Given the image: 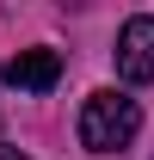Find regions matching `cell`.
<instances>
[{"label":"cell","mask_w":154,"mask_h":160,"mask_svg":"<svg viewBox=\"0 0 154 160\" xmlns=\"http://www.w3.org/2000/svg\"><path fill=\"white\" fill-rule=\"evenodd\" d=\"M136 129H142V105L123 92H93L80 105V148H93V154H123Z\"/></svg>","instance_id":"obj_1"},{"label":"cell","mask_w":154,"mask_h":160,"mask_svg":"<svg viewBox=\"0 0 154 160\" xmlns=\"http://www.w3.org/2000/svg\"><path fill=\"white\" fill-rule=\"evenodd\" d=\"M117 74L130 86H148L154 80V19L148 12L123 19V31H117Z\"/></svg>","instance_id":"obj_2"},{"label":"cell","mask_w":154,"mask_h":160,"mask_svg":"<svg viewBox=\"0 0 154 160\" xmlns=\"http://www.w3.org/2000/svg\"><path fill=\"white\" fill-rule=\"evenodd\" d=\"M0 80H6L13 92H49L62 80V56L56 49H19V56L0 68Z\"/></svg>","instance_id":"obj_3"},{"label":"cell","mask_w":154,"mask_h":160,"mask_svg":"<svg viewBox=\"0 0 154 160\" xmlns=\"http://www.w3.org/2000/svg\"><path fill=\"white\" fill-rule=\"evenodd\" d=\"M0 160H25V154H19V148H6V142H0Z\"/></svg>","instance_id":"obj_4"}]
</instances>
